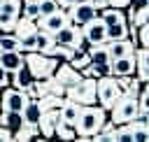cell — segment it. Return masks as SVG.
Here are the masks:
<instances>
[{
	"mask_svg": "<svg viewBox=\"0 0 149 142\" xmlns=\"http://www.w3.org/2000/svg\"><path fill=\"white\" fill-rule=\"evenodd\" d=\"M107 44V54H109V61L112 58H119V56H126V54H133L135 51V44H133V40H109V42H105Z\"/></svg>",
	"mask_w": 149,
	"mask_h": 142,
	"instance_id": "15",
	"label": "cell"
},
{
	"mask_svg": "<svg viewBox=\"0 0 149 142\" xmlns=\"http://www.w3.org/2000/svg\"><path fill=\"white\" fill-rule=\"evenodd\" d=\"M21 116H23V123H26V126H35V128H37V121H40V116H42V109L37 107L35 98H30V100L26 102V107L21 109Z\"/></svg>",
	"mask_w": 149,
	"mask_h": 142,
	"instance_id": "21",
	"label": "cell"
},
{
	"mask_svg": "<svg viewBox=\"0 0 149 142\" xmlns=\"http://www.w3.org/2000/svg\"><path fill=\"white\" fill-rule=\"evenodd\" d=\"M12 140H16V142L40 140V133H37V128H35V126H21L19 130H14V133H12Z\"/></svg>",
	"mask_w": 149,
	"mask_h": 142,
	"instance_id": "24",
	"label": "cell"
},
{
	"mask_svg": "<svg viewBox=\"0 0 149 142\" xmlns=\"http://www.w3.org/2000/svg\"><path fill=\"white\" fill-rule=\"evenodd\" d=\"M65 98H70L79 105H93L95 102V79L93 77H81L77 84L65 88Z\"/></svg>",
	"mask_w": 149,
	"mask_h": 142,
	"instance_id": "5",
	"label": "cell"
},
{
	"mask_svg": "<svg viewBox=\"0 0 149 142\" xmlns=\"http://www.w3.org/2000/svg\"><path fill=\"white\" fill-rule=\"evenodd\" d=\"M98 16L102 19L105 28H109V26H119V23H128L123 9H119V7H102V9L98 12Z\"/></svg>",
	"mask_w": 149,
	"mask_h": 142,
	"instance_id": "17",
	"label": "cell"
},
{
	"mask_svg": "<svg viewBox=\"0 0 149 142\" xmlns=\"http://www.w3.org/2000/svg\"><path fill=\"white\" fill-rule=\"evenodd\" d=\"M58 9V2L56 0H40V14L47 16V14H54Z\"/></svg>",
	"mask_w": 149,
	"mask_h": 142,
	"instance_id": "34",
	"label": "cell"
},
{
	"mask_svg": "<svg viewBox=\"0 0 149 142\" xmlns=\"http://www.w3.org/2000/svg\"><path fill=\"white\" fill-rule=\"evenodd\" d=\"M54 137H61V140H77V126L74 123H58L56 130H54Z\"/></svg>",
	"mask_w": 149,
	"mask_h": 142,
	"instance_id": "27",
	"label": "cell"
},
{
	"mask_svg": "<svg viewBox=\"0 0 149 142\" xmlns=\"http://www.w3.org/2000/svg\"><path fill=\"white\" fill-rule=\"evenodd\" d=\"M58 123H61V109L42 112V116L37 121V130H42V137H54V130Z\"/></svg>",
	"mask_w": 149,
	"mask_h": 142,
	"instance_id": "14",
	"label": "cell"
},
{
	"mask_svg": "<svg viewBox=\"0 0 149 142\" xmlns=\"http://www.w3.org/2000/svg\"><path fill=\"white\" fill-rule=\"evenodd\" d=\"M133 72H135V51L109 61V74L112 77H123V74H133Z\"/></svg>",
	"mask_w": 149,
	"mask_h": 142,
	"instance_id": "11",
	"label": "cell"
},
{
	"mask_svg": "<svg viewBox=\"0 0 149 142\" xmlns=\"http://www.w3.org/2000/svg\"><path fill=\"white\" fill-rule=\"evenodd\" d=\"M35 81V77L30 74V70L23 65L21 70H16V72H12V79H9V84L14 86V88H21V91H26L30 84Z\"/></svg>",
	"mask_w": 149,
	"mask_h": 142,
	"instance_id": "22",
	"label": "cell"
},
{
	"mask_svg": "<svg viewBox=\"0 0 149 142\" xmlns=\"http://www.w3.org/2000/svg\"><path fill=\"white\" fill-rule=\"evenodd\" d=\"M16 14H7V12H0V30L2 33H12L14 26H16Z\"/></svg>",
	"mask_w": 149,
	"mask_h": 142,
	"instance_id": "31",
	"label": "cell"
},
{
	"mask_svg": "<svg viewBox=\"0 0 149 142\" xmlns=\"http://www.w3.org/2000/svg\"><path fill=\"white\" fill-rule=\"evenodd\" d=\"M54 42H58V44H65V47H70V49H74V51H81V44H84L81 28L68 21L63 28H58V30L54 33Z\"/></svg>",
	"mask_w": 149,
	"mask_h": 142,
	"instance_id": "7",
	"label": "cell"
},
{
	"mask_svg": "<svg viewBox=\"0 0 149 142\" xmlns=\"http://www.w3.org/2000/svg\"><path fill=\"white\" fill-rule=\"evenodd\" d=\"M133 0H107V7H119V9H123V7H128Z\"/></svg>",
	"mask_w": 149,
	"mask_h": 142,
	"instance_id": "37",
	"label": "cell"
},
{
	"mask_svg": "<svg viewBox=\"0 0 149 142\" xmlns=\"http://www.w3.org/2000/svg\"><path fill=\"white\" fill-rule=\"evenodd\" d=\"M119 95H121V86H119L116 77L102 74V77L95 79V102H98L102 109L109 112V107L119 100Z\"/></svg>",
	"mask_w": 149,
	"mask_h": 142,
	"instance_id": "2",
	"label": "cell"
},
{
	"mask_svg": "<svg viewBox=\"0 0 149 142\" xmlns=\"http://www.w3.org/2000/svg\"><path fill=\"white\" fill-rule=\"evenodd\" d=\"M81 74H84V77H93V79H98V77H102V74H109V63H105V65H100V63H88L86 68H81Z\"/></svg>",
	"mask_w": 149,
	"mask_h": 142,
	"instance_id": "26",
	"label": "cell"
},
{
	"mask_svg": "<svg viewBox=\"0 0 149 142\" xmlns=\"http://www.w3.org/2000/svg\"><path fill=\"white\" fill-rule=\"evenodd\" d=\"M21 2L23 0H2L0 5V12H7V14H21Z\"/></svg>",
	"mask_w": 149,
	"mask_h": 142,
	"instance_id": "32",
	"label": "cell"
},
{
	"mask_svg": "<svg viewBox=\"0 0 149 142\" xmlns=\"http://www.w3.org/2000/svg\"><path fill=\"white\" fill-rule=\"evenodd\" d=\"M116 81H119V86H121V93H126V95H137L140 91H142V81H140V77L133 72V74H123V77H116Z\"/></svg>",
	"mask_w": 149,
	"mask_h": 142,
	"instance_id": "18",
	"label": "cell"
},
{
	"mask_svg": "<svg viewBox=\"0 0 149 142\" xmlns=\"http://www.w3.org/2000/svg\"><path fill=\"white\" fill-rule=\"evenodd\" d=\"M21 16H28L33 21H37L42 14H40V2H33V0H23L21 2Z\"/></svg>",
	"mask_w": 149,
	"mask_h": 142,
	"instance_id": "28",
	"label": "cell"
},
{
	"mask_svg": "<svg viewBox=\"0 0 149 142\" xmlns=\"http://www.w3.org/2000/svg\"><path fill=\"white\" fill-rule=\"evenodd\" d=\"M68 23V14H65V9L63 7H58L54 14H47V16H40L37 19V28L40 30H47V33H56L58 28H63Z\"/></svg>",
	"mask_w": 149,
	"mask_h": 142,
	"instance_id": "10",
	"label": "cell"
},
{
	"mask_svg": "<svg viewBox=\"0 0 149 142\" xmlns=\"http://www.w3.org/2000/svg\"><path fill=\"white\" fill-rule=\"evenodd\" d=\"M35 102H37V107H40L42 112H54V109H61V107H63L65 95L47 93V95H42V98H35Z\"/></svg>",
	"mask_w": 149,
	"mask_h": 142,
	"instance_id": "19",
	"label": "cell"
},
{
	"mask_svg": "<svg viewBox=\"0 0 149 142\" xmlns=\"http://www.w3.org/2000/svg\"><path fill=\"white\" fill-rule=\"evenodd\" d=\"M79 112H81V105L74 102V100H70V98H65V102L61 107V121L63 123H77Z\"/></svg>",
	"mask_w": 149,
	"mask_h": 142,
	"instance_id": "20",
	"label": "cell"
},
{
	"mask_svg": "<svg viewBox=\"0 0 149 142\" xmlns=\"http://www.w3.org/2000/svg\"><path fill=\"white\" fill-rule=\"evenodd\" d=\"M28 100H30V95L26 91L14 88V86H5L0 93V109L2 112H21Z\"/></svg>",
	"mask_w": 149,
	"mask_h": 142,
	"instance_id": "6",
	"label": "cell"
},
{
	"mask_svg": "<svg viewBox=\"0 0 149 142\" xmlns=\"http://www.w3.org/2000/svg\"><path fill=\"white\" fill-rule=\"evenodd\" d=\"M81 77H84V74H81L79 70H74L70 63H58V68L54 70V79H56V81H61L65 88H68V86H72V84H77Z\"/></svg>",
	"mask_w": 149,
	"mask_h": 142,
	"instance_id": "13",
	"label": "cell"
},
{
	"mask_svg": "<svg viewBox=\"0 0 149 142\" xmlns=\"http://www.w3.org/2000/svg\"><path fill=\"white\" fill-rule=\"evenodd\" d=\"M135 33H137L140 44H142V47H149V21H147V23H142V26H140Z\"/></svg>",
	"mask_w": 149,
	"mask_h": 142,
	"instance_id": "35",
	"label": "cell"
},
{
	"mask_svg": "<svg viewBox=\"0 0 149 142\" xmlns=\"http://www.w3.org/2000/svg\"><path fill=\"white\" fill-rule=\"evenodd\" d=\"M86 54H88V61L91 63H100V65L109 63V54H107V44L105 42L102 44H91Z\"/></svg>",
	"mask_w": 149,
	"mask_h": 142,
	"instance_id": "23",
	"label": "cell"
},
{
	"mask_svg": "<svg viewBox=\"0 0 149 142\" xmlns=\"http://www.w3.org/2000/svg\"><path fill=\"white\" fill-rule=\"evenodd\" d=\"M19 49V37L14 33H2L0 35V51H12Z\"/></svg>",
	"mask_w": 149,
	"mask_h": 142,
	"instance_id": "29",
	"label": "cell"
},
{
	"mask_svg": "<svg viewBox=\"0 0 149 142\" xmlns=\"http://www.w3.org/2000/svg\"><path fill=\"white\" fill-rule=\"evenodd\" d=\"M0 112H2V109H0Z\"/></svg>",
	"mask_w": 149,
	"mask_h": 142,
	"instance_id": "41",
	"label": "cell"
},
{
	"mask_svg": "<svg viewBox=\"0 0 149 142\" xmlns=\"http://www.w3.org/2000/svg\"><path fill=\"white\" fill-rule=\"evenodd\" d=\"M0 65L12 74L16 70H21L26 65V54L21 49H12V51H0Z\"/></svg>",
	"mask_w": 149,
	"mask_h": 142,
	"instance_id": "12",
	"label": "cell"
},
{
	"mask_svg": "<svg viewBox=\"0 0 149 142\" xmlns=\"http://www.w3.org/2000/svg\"><path fill=\"white\" fill-rule=\"evenodd\" d=\"M105 33H107V42H109V40H126V37L130 35V26H128V23L109 26V28H105Z\"/></svg>",
	"mask_w": 149,
	"mask_h": 142,
	"instance_id": "25",
	"label": "cell"
},
{
	"mask_svg": "<svg viewBox=\"0 0 149 142\" xmlns=\"http://www.w3.org/2000/svg\"><path fill=\"white\" fill-rule=\"evenodd\" d=\"M26 68L30 70V74L35 79L51 77L54 70L58 68V58L49 56V54H42V51H26Z\"/></svg>",
	"mask_w": 149,
	"mask_h": 142,
	"instance_id": "3",
	"label": "cell"
},
{
	"mask_svg": "<svg viewBox=\"0 0 149 142\" xmlns=\"http://www.w3.org/2000/svg\"><path fill=\"white\" fill-rule=\"evenodd\" d=\"M68 63H70L74 70H79V72H81V68H86L91 61H88V54H86V51H74V54H72V58H70Z\"/></svg>",
	"mask_w": 149,
	"mask_h": 142,
	"instance_id": "30",
	"label": "cell"
},
{
	"mask_svg": "<svg viewBox=\"0 0 149 142\" xmlns=\"http://www.w3.org/2000/svg\"><path fill=\"white\" fill-rule=\"evenodd\" d=\"M109 114H112V121H114L116 126L137 119V116H140V109H137V95H126V93H121L119 100L109 107Z\"/></svg>",
	"mask_w": 149,
	"mask_h": 142,
	"instance_id": "4",
	"label": "cell"
},
{
	"mask_svg": "<svg viewBox=\"0 0 149 142\" xmlns=\"http://www.w3.org/2000/svg\"><path fill=\"white\" fill-rule=\"evenodd\" d=\"M65 14H68V21H70V23H74V26H84L88 19L98 16V7L88 0V2H79V5L68 7Z\"/></svg>",
	"mask_w": 149,
	"mask_h": 142,
	"instance_id": "9",
	"label": "cell"
},
{
	"mask_svg": "<svg viewBox=\"0 0 149 142\" xmlns=\"http://www.w3.org/2000/svg\"><path fill=\"white\" fill-rule=\"evenodd\" d=\"M142 91H149V81H144V88Z\"/></svg>",
	"mask_w": 149,
	"mask_h": 142,
	"instance_id": "39",
	"label": "cell"
},
{
	"mask_svg": "<svg viewBox=\"0 0 149 142\" xmlns=\"http://www.w3.org/2000/svg\"><path fill=\"white\" fill-rule=\"evenodd\" d=\"M135 74L140 81H149V47L135 49Z\"/></svg>",
	"mask_w": 149,
	"mask_h": 142,
	"instance_id": "16",
	"label": "cell"
},
{
	"mask_svg": "<svg viewBox=\"0 0 149 142\" xmlns=\"http://www.w3.org/2000/svg\"><path fill=\"white\" fill-rule=\"evenodd\" d=\"M137 109H140V116L149 114V91H140L137 93Z\"/></svg>",
	"mask_w": 149,
	"mask_h": 142,
	"instance_id": "33",
	"label": "cell"
},
{
	"mask_svg": "<svg viewBox=\"0 0 149 142\" xmlns=\"http://www.w3.org/2000/svg\"><path fill=\"white\" fill-rule=\"evenodd\" d=\"M58 2V7H63V9H68V7H72V5H79V2H88V0H56ZM93 2V0H91Z\"/></svg>",
	"mask_w": 149,
	"mask_h": 142,
	"instance_id": "38",
	"label": "cell"
},
{
	"mask_svg": "<svg viewBox=\"0 0 149 142\" xmlns=\"http://www.w3.org/2000/svg\"><path fill=\"white\" fill-rule=\"evenodd\" d=\"M81 28V35H84V42H88V44H102V42H107V33H105V23H102V19L100 16H93V19H88L84 26H79Z\"/></svg>",
	"mask_w": 149,
	"mask_h": 142,
	"instance_id": "8",
	"label": "cell"
},
{
	"mask_svg": "<svg viewBox=\"0 0 149 142\" xmlns=\"http://www.w3.org/2000/svg\"><path fill=\"white\" fill-rule=\"evenodd\" d=\"M0 5H2V0H0Z\"/></svg>",
	"mask_w": 149,
	"mask_h": 142,
	"instance_id": "40",
	"label": "cell"
},
{
	"mask_svg": "<svg viewBox=\"0 0 149 142\" xmlns=\"http://www.w3.org/2000/svg\"><path fill=\"white\" fill-rule=\"evenodd\" d=\"M107 121V109L100 105H81V112L77 116V140H91L93 133L100 130V126Z\"/></svg>",
	"mask_w": 149,
	"mask_h": 142,
	"instance_id": "1",
	"label": "cell"
},
{
	"mask_svg": "<svg viewBox=\"0 0 149 142\" xmlns=\"http://www.w3.org/2000/svg\"><path fill=\"white\" fill-rule=\"evenodd\" d=\"M5 86H9V72L0 65V91H2Z\"/></svg>",
	"mask_w": 149,
	"mask_h": 142,
	"instance_id": "36",
	"label": "cell"
}]
</instances>
